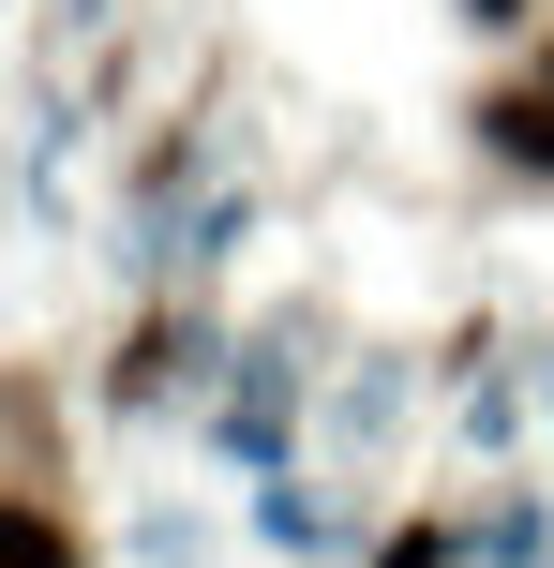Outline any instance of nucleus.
Returning a JSON list of instances; mask_svg holds the SVG:
<instances>
[{
  "label": "nucleus",
  "instance_id": "obj_4",
  "mask_svg": "<svg viewBox=\"0 0 554 568\" xmlns=\"http://www.w3.org/2000/svg\"><path fill=\"white\" fill-rule=\"evenodd\" d=\"M540 75H554V45H540Z\"/></svg>",
  "mask_w": 554,
  "mask_h": 568
},
{
  "label": "nucleus",
  "instance_id": "obj_1",
  "mask_svg": "<svg viewBox=\"0 0 554 568\" xmlns=\"http://www.w3.org/2000/svg\"><path fill=\"white\" fill-rule=\"evenodd\" d=\"M480 150H510V165L554 180V75L540 90H495V105H480Z\"/></svg>",
  "mask_w": 554,
  "mask_h": 568
},
{
  "label": "nucleus",
  "instance_id": "obj_3",
  "mask_svg": "<svg viewBox=\"0 0 554 568\" xmlns=\"http://www.w3.org/2000/svg\"><path fill=\"white\" fill-rule=\"evenodd\" d=\"M480 16H525V0H480Z\"/></svg>",
  "mask_w": 554,
  "mask_h": 568
},
{
  "label": "nucleus",
  "instance_id": "obj_2",
  "mask_svg": "<svg viewBox=\"0 0 554 568\" xmlns=\"http://www.w3.org/2000/svg\"><path fill=\"white\" fill-rule=\"evenodd\" d=\"M0 568H75V524H46V509H0Z\"/></svg>",
  "mask_w": 554,
  "mask_h": 568
}]
</instances>
